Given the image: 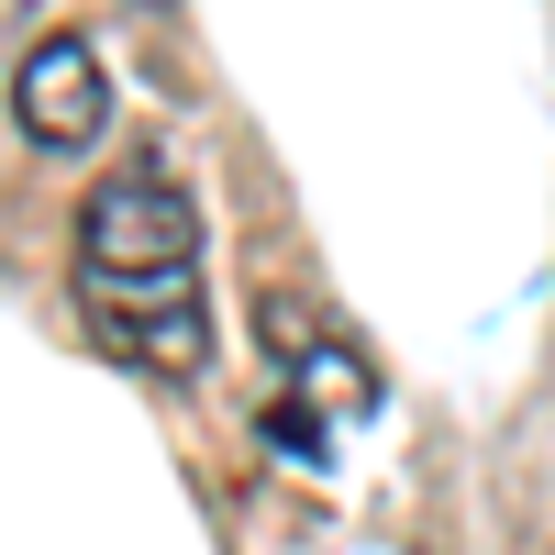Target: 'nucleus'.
I'll list each match as a JSON object with an SVG mask.
<instances>
[{"mask_svg":"<svg viewBox=\"0 0 555 555\" xmlns=\"http://www.w3.org/2000/svg\"><path fill=\"white\" fill-rule=\"evenodd\" d=\"M12 122L34 156H89L112 133V67L89 34H44L34 56L12 67Z\"/></svg>","mask_w":555,"mask_h":555,"instance_id":"f03ea898","label":"nucleus"},{"mask_svg":"<svg viewBox=\"0 0 555 555\" xmlns=\"http://www.w3.org/2000/svg\"><path fill=\"white\" fill-rule=\"evenodd\" d=\"M78 311L112 356L156 378L211 366V300H201V201L167 167H112L78 201Z\"/></svg>","mask_w":555,"mask_h":555,"instance_id":"f257e3e1","label":"nucleus"}]
</instances>
